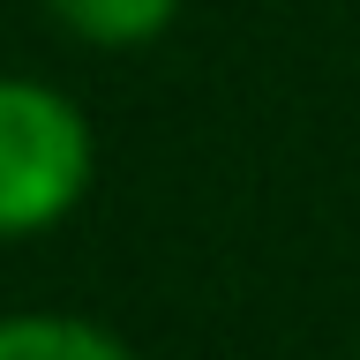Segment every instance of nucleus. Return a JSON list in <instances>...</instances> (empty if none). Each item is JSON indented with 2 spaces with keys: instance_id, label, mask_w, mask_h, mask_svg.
Segmentation results:
<instances>
[{
  "instance_id": "nucleus-1",
  "label": "nucleus",
  "mask_w": 360,
  "mask_h": 360,
  "mask_svg": "<svg viewBox=\"0 0 360 360\" xmlns=\"http://www.w3.org/2000/svg\"><path fill=\"white\" fill-rule=\"evenodd\" d=\"M90 188V128L60 90L0 75V240L60 225Z\"/></svg>"
},
{
  "instance_id": "nucleus-2",
  "label": "nucleus",
  "mask_w": 360,
  "mask_h": 360,
  "mask_svg": "<svg viewBox=\"0 0 360 360\" xmlns=\"http://www.w3.org/2000/svg\"><path fill=\"white\" fill-rule=\"evenodd\" d=\"M0 360H128V345L83 315H0Z\"/></svg>"
},
{
  "instance_id": "nucleus-3",
  "label": "nucleus",
  "mask_w": 360,
  "mask_h": 360,
  "mask_svg": "<svg viewBox=\"0 0 360 360\" xmlns=\"http://www.w3.org/2000/svg\"><path fill=\"white\" fill-rule=\"evenodd\" d=\"M45 8L90 45H143L173 22L180 0H45Z\"/></svg>"
}]
</instances>
